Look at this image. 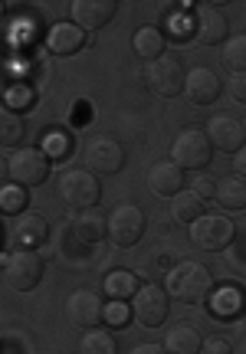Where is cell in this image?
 Here are the masks:
<instances>
[{
    "instance_id": "1",
    "label": "cell",
    "mask_w": 246,
    "mask_h": 354,
    "mask_svg": "<svg viewBox=\"0 0 246 354\" xmlns=\"http://www.w3.org/2000/svg\"><path fill=\"white\" fill-rule=\"evenodd\" d=\"M214 292V276L207 266L184 259L168 272V295H174L184 305H200L207 302V295Z\"/></svg>"
},
{
    "instance_id": "2",
    "label": "cell",
    "mask_w": 246,
    "mask_h": 354,
    "mask_svg": "<svg viewBox=\"0 0 246 354\" xmlns=\"http://www.w3.org/2000/svg\"><path fill=\"white\" fill-rule=\"evenodd\" d=\"M214 158V145H210L207 131L200 128H184L171 145V161L181 171H204Z\"/></svg>"
},
{
    "instance_id": "3",
    "label": "cell",
    "mask_w": 246,
    "mask_h": 354,
    "mask_svg": "<svg viewBox=\"0 0 246 354\" xmlns=\"http://www.w3.org/2000/svg\"><path fill=\"white\" fill-rule=\"evenodd\" d=\"M7 174L17 187H39L50 177V154L39 148H17L7 161Z\"/></svg>"
},
{
    "instance_id": "4",
    "label": "cell",
    "mask_w": 246,
    "mask_h": 354,
    "mask_svg": "<svg viewBox=\"0 0 246 354\" xmlns=\"http://www.w3.org/2000/svg\"><path fill=\"white\" fill-rule=\"evenodd\" d=\"M39 279H43V256H37L33 250H13L3 259V282L13 292L37 289Z\"/></svg>"
},
{
    "instance_id": "5",
    "label": "cell",
    "mask_w": 246,
    "mask_h": 354,
    "mask_svg": "<svg viewBox=\"0 0 246 354\" xmlns=\"http://www.w3.org/2000/svg\"><path fill=\"white\" fill-rule=\"evenodd\" d=\"M59 197H63L73 210H89V207H95L99 197H102V184H99V177L92 174V171L76 167V171H66V174L59 177Z\"/></svg>"
},
{
    "instance_id": "6",
    "label": "cell",
    "mask_w": 246,
    "mask_h": 354,
    "mask_svg": "<svg viewBox=\"0 0 246 354\" xmlns=\"http://www.w3.org/2000/svg\"><path fill=\"white\" fill-rule=\"evenodd\" d=\"M82 161H86V171H92L95 177L118 174V171L125 167V148H122L112 135H95V138H89V145H86Z\"/></svg>"
},
{
    "instance_id": "7",
    "label": "cell",
    "mask_w": 246,
    "mask_h": 354,
    "mask_svg": "<svg viewBox=\"0 0 246 354\" xmlns=\"http://www.w3.org/2000/svg\"><path fill=\"white\" fill-rule=\"evenodd\" d=\"M236 230L227 216H217V214H204L197 223H191V240L200 253H220L234 243Z\"/></svg>"
},
{
    "instance_id": "8",
    "label": "cell",
    "mask_w": 246,
    "mask_h": 354,
    "mask_svg": "<svg viewBox=\"0 0 246 354\" xmlns=\"http://www.w3.org/2000/svg\"><path fill=\"white\" fill-rule=\"evenodd\" d=\"M184 69L174 56H161L158 63H151L144 69V86L155 92L158 99H174L184 92Z\"/></svg>"
},
{
    "instance_id": "9",
    "label": "cell",
    "mask_w": 246,
    "mask_h": 354,
    "mask_svg": "<svg viewBox=\"0 0 246 354\" xmlns=\"http://www.w3.org/2000/svg\"><path fill=\"white\" fill-rule=\"evenodd\" d=\"M66 318H69V325L79 331L99 328L105 322V302L92 289H79V292H73L69 302H66Z\"/></svg>"
},
{
    "instance_id": "10",
    "label": "cell",
    "mask_w": 246,
    "mask_h": 354,
    "mask_svg": "<svg viewBox=\"0 0 246 354\" xmlns=\"http://www.w3.org/2000/svg\"><path fill=\"white\" fill-rule=\"evenodd\" d=\"M144 233V214L135 203H122L108 214V240L115 246H135Z\"/></svg>"
},
{
    "instance_id": "11",
    "label": "cell",
    "mask_w": 246,
    "mask_h": 354,
    "mask_svg": "<svg viewBox=\"0 0 246 354\" xmlns=\"http://www.w3.org/2000/svg\"><path fill=\"white\" fill-rule=\"evenodd\" d=\"M168 292L161 286H142L138 295H135V305H131V315L142 328H158L164 318H168Z\"/></svg>"
},
{
    "instance_id": "12",
    "label": "cell",
    "mask_w": 246,
    "mask_h": 354,
    "mask_svg": "<svg viewBox=\"0 0 246 354\" xmlns=\"http://www.w3.org/2000/svg\"><path fill=\"white\" fill-rule=\"evenodd\" d=\"M207 138H210V145H214L217 151L236 154L246 145V128H243L240 118H234V115L223 112V115H217V118H210Z\"/></svg>"
},
{
    "instance_id": "13",
    "label": "cell",
    "mask_w": 246,
    "mask_h": 354,
    "mask_svg": "<svg viewBox=\"0 0 246 354\" xmlns=\"http://www.w3.org/2000/svg\"><path fill=\"white\" fill-rule=\"evenodd\" d=\"M184 95H187V102H194V105H214L217 95H220V79H217V73L207 69V66L191 69L187 79H184Z\"/></svg>"
},
{
    "instance_id": "14",
    "label": "cell",
    "mask_w": 246,
    "mask_h": 354,
    "mask_svg": "<svg viewBox=\"0 0 246 354\" xmlns=\"http://www.w3.org/2000/svg\"><path fill=\"white\" fill-rule=\"evenodd\" d=\"M69 13L79 30H102L115 17V0H73Z\"/></svg>"
},
{
    "instance_id": "15",
    "label": "cell",
    "mask_w": 246,
    "mask_h": 354,
    "mask_svg": "<svg viewBox=\"0 0 246 354\" xmlns=\"http://www.w3.org/2000/svg\"><path fill=\"white\" fill-rule=\"evenodd\" d=\"M69 230H73V236L82 243H99L108 236V214H102L99 207L76 210L73 220H69Z\"/></svg>"
},
{
    "instance_id": "16",
    "label": "cell",
    "mask_w": 246,
    "mask_h": 354,
    "mask_svg": "<svg viewBox=\"0 0 246 354\" xmlns=\"http://www.w3.org/2000/svg\"><path fill=\"white\" fill-rule=\"evenodd\" d=\"M148 190L155 197H178L184 190V171L174 161H158L148 171Z\"/></svg>"
},
{
    "instance_id": "17",
    "label": "cell",
    "mask_w": 246,
    "mask_h": 354,
    "mask_svg": "<svg viewBox=\"0 0 246 354\" xmlns=\"http://www.w3.org/2000/svg\"><path fill=\"white\" fill-rule=\"evenodd\" d=\"M86 46V30H79L76 24H56L46 33V50L53 56H76Z\"/></svg>"
},
{
    "instance_id": "18",
    "label": "cell",
    "mask_w": 246,
    "mask_h": 354,
    "mask_svg": "<svg viewBox=\"0 0 246 354\" xmlns=\"http://www.w3.org/2000/svg\"><path fill=\"white\" fill-rule=\"evenodd\" d=\"M46 236H50V223L39 214H23L13 223V240H17L20 250H37V246L46 243Z\"/></svg>"
},
{
    "instance_id": "19",
    "label": "cell",
    "mask_w": 246,
    "mask_h": 354,
    "mask_svg": "<svg viewBox=\"0 0 246 354\" xmlns=\"http://www.w3.org/2000/svg\"><path fill=\"white\" fill-rule=\"evenodd\" d=\"M194 39H197V43H204V46L223 43V39H227V17H223V13H217V7H210V3H200Z\"/></svg>"
},
{
    "instance_id": "20",
    "label": "cell",
    "mask_w": 246,
    "mask_h": 354,
    "mask_svg": "<svg viewBox=\"0 0 246 354\" xmlns=\"http://www.w3.org/2000/svg\"><path fill=\"white\" fill-rule=\"evenodd\" d=\"M164 46H168V37H164V30H158V26H142V30H135V37H131V50L138 59L144 63H158L161 56H164Z\"/></svg>"
},
{
    "instance_id": "21",
    "label": "cell",
    "mask_w": 246,
    "mask_h": 354,
    "mask_svg": "<svg viewBox=\"0 0 246 354\" xmlns=\"http://www.w3.org/2000/svg\"><path fill=\"white\" fill-rule=\"evenodd\" d=\"M164 348H168V354H200L204 338H200V331H197L194 325L181 322V325L168 328V335H164Z\"/></svg>"
},
{
    "instance_id": "22",
    "label": "cell",
    "mask_w": 246,
    "mask_h": 354,
    "mask_svg": "<svg viewBox=\"0 0 246 354\" xmlns=\"http://www.w3.org/2000/svg\"><path fill=\"white\" fill-rule=\"evenodd\" d=\"M102 289L105 295H108V302H129V299H135L138 295V276L135 272H129V269H115V272H108V276L102 279Z\"/></svg>"
},
{
    "instance_id": "23",
    "label": "cell",
    "mask_w": 246,
    "mask_h": 354,
    "mask_svg": "<svg viewBox=\"0 0 246 354\" xmlns=\"http://www.w3.org/2000/svg\"><path fill=\"white\" fill-rule=\"evenodd\" d=\"M217 203H220L223 210H243L246 207V180L243 177H223L217 180Z\"/></svg>"
},
{
    "instance_id": "24",
    "label": "cell",
    "mask_w": 246,
    "mask_h": 354,
    "mask_svg": "<svg viewBox=\"0 0 246 354\" xmlns=\"http://www.w3.org/2000/svg\"><path fill=\"white\" fill-rule=\"evenodd\" d=\"M171 216L178 223H197L204 216V201L197 197L194 190H181L178 197H171Z\"/></svg>"
},
{
    "instance_id": "25",
    "label": "cell",
    "mask_w": 246,
    "mask_h": 354,
    "mask_svg": "<svg viewBox=\"0 0 246 354\" xmlns=\"http://www.w3.org/2000/svg\"><path fill=\"white\" fill-rule=\"evenodd\" d=\"M79 354H118V344L105 328H92V331L82 335V342H79Z\"/></svg>"
},
{
    "instance_id": "26",
    "label": "cell",
    "mask_w": 246,
    "mask_h": 354,
    "mask_svg": "<svg viewBox=\"0 0 246 354\" xmlns=\"http://www.w3.org/2000/svg\"><path fill=\"white\" fill-rule=\"evenodd\" d=\"M26 135V125H23V118L17 112H3V118H0V141H3V148H17L20 141H23Z\"/></svg>"
},
{
    "instance_id": "27",
    "label": "cell",
    "mask_w": 246,
    "mask_h": 354,
    "mask_svg": "<svg viewBox=\"0 0 246 354\" xmlns=\"http://www.w3.org/2000/svg\"><path fill=\"white\" fill-rule=\"evenodd\" d=\"M223 66L230 73H246V33L223 43Z\"/></svg>"
},
{
    "instance_id": "28",
    "label": "cell",
    "mask_w": 246,
    "mask_h": 354,
    "mask_svg": "<svg viewBox=\"0 0 246 354\" xmlns=\"http://www.w3.org/2000/svg\"><path fill=\"white\" fill-rule=\"evenodd\" d=\"M243 292L240 289H223L220 295H217V302H214V312L223 318H230V315H240L243 312Z\"/></svg>"
},
{
    "instance_id": "29",
    "label": "cell",
    "mask_w": 246,
    "mask_h": 354,
    "mask_svg": "<svg viewBox=\"0 0 246 354\" xmlns=\"http://www.w3.org/2000/svg\"><path fill=\"white\" fill-rule=\"evenodd\" d=\"M194 30H197V26H191V20H184V17H171L164 37H168V43H171V39H174V43H187V37H191Z\"/></svg>"
},
{
    "instance_id": "30",
    "label": "cell",
    "mask_w": 246,
    "mask_h": 354,
    "mask_svg": "<svg viewBox=\"0 0 246 354\" xmlns=\"http://www.w3.org/2000/svg\"><path fill=\"white\" fill-rule=\"evenodd\" d=\"M23 190L20 187H3V194H0V207H3V214H20L23 210Z\"/></svg>"
},
{
    "instance_id": "31",
    "label": "cell",
    "mask_w": 246,
    "mask_h": 354,
    "mask_svg": "<svg viewBox=\"0 0 246 354\" xmlns=\"http://www.w3.org/2000/svg\"><path fill=\"white\" fill-rule=\"evenodd\" d=\"M129 302H112L108 308H105V325L108 328H122L125 322H129Z\"/></svg>"
},
{
    "instance_id": "32",
    "label": "cell",
    "mask_w": 246,
    "mask_h": 354,
    "mask_svg": "<svg viewBox=\"0 0 246 354\" xmlns=\"http://www.w3.org/2000/svg\"><path fill=\"white\" fill-rule=\"evenodd\" d=\"M191 190H194V194H197V197H200L204 203H207V201H217V184H214L210 177H204V174L197 177L194 187H191Z\"/></svg>"
},
{
    "instance_id": "33",
    "label": "cell",
    "mask_w": 246,
    "mask_h": 354,
    "mask_svg": "<svg viewBox=\"0 0 246 354\" xmlns=\"http://www.w3.org/2000/svg\"><path fill=\"white\" fill-rule=\"evenodd\" d=\"M200 354H234V344L227 342V338H220V335H214V338H207V342H204Z\"/></svg>"
},
{
    "instance_id": "34",
    "label": "cell",
    "mask_w": 246,
    "mask_h": 354,
    "mask_svg": "<svg viewBox=\"0 0 246 354\" xmlns=\"http://www.w3.org/2000/svg\"><path fill=\"white\" fill-rule=\"evenodd\" d=\"M227 88H230V95H234L236 102H246V73H230Z\"/></svg>"
},
{
    "instance_id": "35",
    "label": "cell",
    "mask_w": 246,
    "mask_h": 354,
    "mask_svg": "<svg viewBox=\"0 0 246 354\" xmlns=\"http://www.w3.org/2000/svg\"><path fill=\"white\" fill-rule=\"evenodd\" d=\"M66 151H69V145H66L63 135H50V138H46V154H50V158H63Z\"/></svg>"
},
{
    "instance_id": "36",
    "label": "cell",
    "mask_w": 246,
    "mask_h": 354,
    "mask_svg": "<svg viewBox=\"0 0 246 354\" xmlns=\"http://www.w3.org/2000/svg\"><path fill=\"white\" fill-rule=\"evenodd\" d=\"M234 171H236V177H243L246 180V145L234 154Z\"/></svg>"
},
{
    "instance_id": "37",
    "label": "cell",
    "mask_w": 246,
    "mask_h": 354,
    "mask_svg": "<svg viewBox=\"0 0 246 354\" xmlns=\"http://www.w3.org/2000/svg\"><path fill=\"white\" fill-rule=\"evenodd\" d=\"M131 354H168V348L164 344H151V342H144V344H138Z\"/></svg>"
},
{
    "instance_id": "38",
    "label": "cell",
    "mask_w": 246,
    "mask_h": 354,
    "mask_svg": "<svg viewBox=\"0 0 246 354\" xmlns=\"http://www.w3.org/2000/svg\"><path fill=\"white\" fill-rule=\"evenodd\" d=\"M243 128H246V118H243Z\"/></svg>"
}]
</instances>
